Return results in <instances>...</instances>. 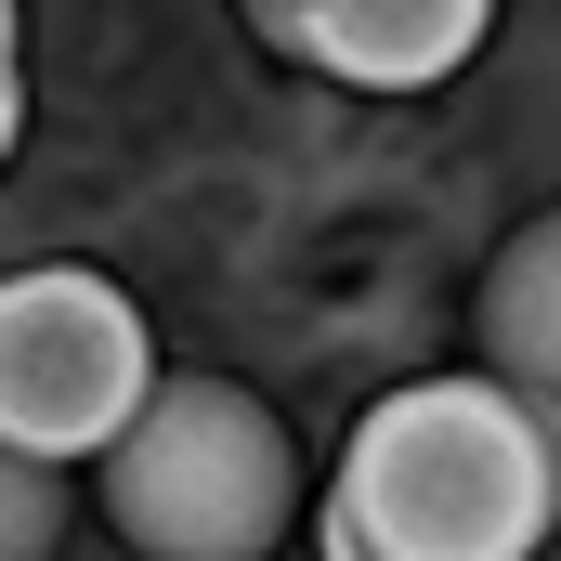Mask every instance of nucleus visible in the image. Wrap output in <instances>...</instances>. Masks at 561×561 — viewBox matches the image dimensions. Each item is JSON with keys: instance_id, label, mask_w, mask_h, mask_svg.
I'll return each mask as SVG.
<instances>
[{"instance_id": "nucleus-7", "label": "nucleus", "mask_w": 561, "mask_h": 561, "mask_svg": "<svg viewBox=\"0 0 561 561\" xmlns=\"http://www.w3.org/2000/svg\"><path fill=\"white\" fill-rule=\"evenodd\" d=\"M13 131H26V79H0V157H13Z\"/></svg>"}, {"instance_id": "nucleus-3", "label": "nucleus", "mask_w": 561, "mask_h": 561, "mask_svg": "<svg viewBox=\"0 0 561 561\" xmlns=\"http://www.w3.org/2000/svg\"><path fill=\"white\" fill-rule=\"evenodd\" d=\"M157 392V340H144L131 287L92 262H26L0 275V444L13 457H105L118 419Z\"/></svg>"}, {"instance_id": "nucleus-1", "label": "nucleus", "mask_w": 561, "mask_h": 561, "mask_svg": "<svg viewBox=\"0 0 561 561\" xmlns=\"http://www.w3.org/2000/svg\"><path fill=\"white\" fill-rule=\"evenodd\" d=\"M561 510L549 419L523 392H496L483 366L379 392L313 510L327 561H536Z\"/></svg>"}, {"instance_id": "nucleus-4", "label": "nucleus", "mask_w": 561, "mask_h": 561, "mask_svg": "<svg viewBox=\"0 0 561 561\" xmlns=\"http://www.w3.org/2000/svg\"><path fill=\"white\" fill-rule=\"evenodd\" d=\"M275 39L353 92H431L496 39V0H287Z\"/></svg>"}, {"instance_id": "nucleus-8", "label": "nucleus", "mask_w": 561, "mask_h": 561, "mask_svg": "<svg viewBox=\"0 0 561 561\" xmlns=\"http://www.w3.org/2000/svg\"><path fill=\"white\" fill-rule=\"evenodd\" d=\"M0 79H13V0H0Z\"/></svg>"}, {"instance_id": "nucleus-2", "label": "nucleus", "mask_w": 561, "mask_h": 561, "mask_svg": "<svg viewBox=\"0 0 561 561\" xmlns=\"http://www.w3.org/2000/svg\"><path fill=\"white\" fill-rule=\"evenodd\" d=\"M92 470H105V523L144 561H262L300 523L287 419L236 379H157Z\"/></svg>"}, {"instance_id": "nucleus-9", "label": "nucleus", "mask_w": 561, "mask_h": 561, "mask_svg": "<svg viewBox=\"0 0 561 561\" xmlns=\"http://www.w3.org/2000/svg\"><path fill=\"white\" fill-rule=\"evenodd\" d=\"M249 13H262V26H275V13H287V0H249Z\"/></svg>"}, {"instance_id": "nucleus-5", "label": "nucleus", "mask_w": 561, "mask_h": 561, "mask_svg": "<svg viewBox=\"0 0 561 561\" xmlns=\"http://www.w3.org/2000/svg\"><path fill=\"white\" fill-rule=\"evenodd\" d=\"M483 379L561 419V222H523L483 275Z\"/></svg>"}, {"instance_id": "nucleus-6", "label": "nucleus", "mask_w": 561, "mask_h": 561, "mask_svg": "<svg viewBox=\"0 0 561 561\" xmlns=\"http://www.w3.org/2000/svg\"><path fill=\"white\" fill-rule=\"evenodd\" d=\"M53 536H66V470L0 444V561H53Z\"/></svg>"}]
</instances>
